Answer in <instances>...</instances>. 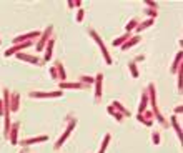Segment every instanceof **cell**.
<instances>
[{"instance_id":"1","label":"cell","mask_w":183,"mask_h":153,"mask_svg":"<svg viewBox=\"0 0 183 153\" xmlns=\"http://www.w3.org/2000/svg\"><path fill=\"white\" fill-rule=\"evenodd\" d=\"M90 33H92V37L95 38V42H97V44H98V47H100V49H102V53H103V57H105V62H107V63H112V58H110V57H108V52H107V49H105V45H103L102 38H100V37H98L95 32H90Z\"/></svg>"},{"instance_id":"2","label":"cell","mask_w":183,"mask_h":153,"mask_svg":"<svg viewBox=\"0 0 183 153\" xmlns=\"http://www.w3.org/2000/svg\"><path fill=\"white\" fill-rule=\"evenodd\" d=\"M102 98V73H98V76L95 78V100Z\"/></svg>"},{"instance_id":"3","label":"cell","mask_w":183,"mask_h":153,"mask_svg":"<svg viewBox=\"0 0 183 153\" xmlns=\"http://www.w3.org/2000/svg\"><path fill=\"white\" fill-rule=\"evenodd\" d=\"M73 127H75V120H72V123H70L68 127H67V130H65V133H63V135H62V138H60V140L55 143V148H59V146L62 145V143H63V141L67 140V137L70 135V132H72V128H73Z\"/></svg>"},{"instance_id":"4","label":"cell","mask_w":183,"mask_h":153,"mask_svg":"<svg viewBox=\"0 0 183 153\" xmlns=\"http://www.w3.org/2000/svg\"><path fill=\"white\" fill-rule=\"evenodd\" d=\"M30 97L33 98H42V97H62V92H49V93H42V92H32Z\"/></svg>"},{"instance_id":"5","label":"cell","mask_w":183,"mask_h":153,"mask_svg":"<svg viewBox=\"0 0 183 153\" xmlns=\"http://www.w3.org/2000/svg\"><path fill=\"white\" fill-rule=\"evenodd\" d=\"M37 35H38L37 32H32V33H25V35H22V37H15V38H13V42H15V44H20V42L27 40V38H33V37H37Z\"/></svg>"},{"instance_id":"6","label":"cell","mask_w":183,"mask_h":153,"mask_svg":"<svg viewBox=\"0 0 183 153\" xmlns=\"http://www.w3.org/2000/svg\"><path fill=\"white\" fill-rule=\"evenodd\" d=\"M138 42H140V37H133V38H130V42H125V44L122 45V49L127 50V49H130V47H133L135 44H138Z\"/></svg>"},{"instance_id":"7","label":"cell","mask_w":183,"mask_h":153,"mask_svg":"<svg viewBox=\"0 0 183 153\" xmlns=\"http://www.w3.org/2000/svg\"><path fill=\"white\" fill-rule=\"evenodd\" d=\"M50 32H52V25H50L49 28H47V33H43V35H42V40H40V44H38V47H37L38 50H42V49H43V44L47 42V37H49V33H50Z\"/></svg>"},{"instance_id":"8","label":"cell","mask_w":183,"mask_h":153,"mask_svg":"<svg viewBox=\"0 0 183 153\" xmlns=\"http://www.w3.org/2000/svg\"><path fill=\"white\" fill-rule=\"evenodd\" d=\"M47 140V137H38V138H32V140H23L22 145H30V143H37V141H43Z\"/></svg>"},{"instance_id":"9","label":"cell","mask_w":183,"mask_h":153,"mask_svg":"<svg viewBox=\"0 0 183 153\" xmlns=\"http://www.w3.org/2000/svg\"><path fill=\"white\" fill-rule=\"evenodd\" d=\"M18 58H23V60H27V62H33V63H37L38 58L37 57H28V55H23V53H17Z\"/></svg>"},{"instance_id":"10","label":"cell","mask_w":183,"mask_h":153,"mask_svg":"<svg viewBox=\"0 0 183 153\" xmlns=\"http://www.w3.org/2000/svg\"><path fill=\"white\" fill-rule=\"evenodd\" d=\"M180 60H181V52H178V55L175 57V62H173V67H171V72L175 73L176 68H178V63H180Z\"/></svg>"},{"instance_id":"11","label":"cell","mask_w":183,"mask_h":153,"mask_svg":"<svg viewBox=\"0 0 183 153\" xmlns=\"http://www.w3.org/2000/svg\"><path fill=\"white\" fill-rule=\"evenodd\" d=\"M152 23H153V18H148L147 22L140 23V27H137V30H138V32H140V30H145V28H147V27H150Z\"/></svg>"},{"instance_id":"12","label":"cell","mask_w":183,"mask_h":153,"mask_svg":"<svg viewBox=\"0 0 183 153\" xmlns=\"http://www.w3.org/2000/svg\"><path fill=\"white\" fill-rule=\"evenodd\" d=\"M127 38H128V33H125V35H122V37H118L117 40L113 42V45H123L125 42H127Z\"/></svg>"},{"instance_id":"13","label":"cell","mask_w":183,"mask_h":153,"mask_svg":"<svg viewBox=\"0 0 183 153\" xmlns=\"http://www.w3.org/2000/svg\"><path fill=\"white\" fill-rule=\"evenodd\" d=\"M52 47H54V38H50L49 42V47H47V53H45V60H49L52 57Z\"/></svg>"},{"instance_id":"14","label":"cell","mask_w":183,"mask_h":153,"mask_svg":"<svg viewBox=\"0 0 183 153\" xmlns=\"http://www.w3.org/2000/svg\"><path fill=\"white\" fill-rule=\"evenodd\" d=\"M17 132H18V123H15L12 128V143H17Z\"/></svg>"},{"instance_id":"15","label":"cell","mask_w":183,"mask_h":153,"mask_svg":"<svg viewBox=\"0 0 183 153\" xmlns=\"http://www.w3.org/2000/svg\"><path fill=\"white\" fill-rule=\"evenodd\" d=\"M130 70H132V75L135 76V78H138V70H137V65H135V62H130Z\"/></svg>"},{"instance_id":"16","label":"cell","mask_w":183,"mask_h":153,"mask_svg":"<svg viewBox=\"0 0 183 153\" xmlns=\"http://www.w3.org/2000/svg\"><path fill=\"white\" fill-rule=\"evenodd\" d=\"M55 68H57V70H59V72H60V78H62V80H63V78H65V72H63V67H62V63H59V62H57Z\"/></svg>"},{"instance_id":"17","label":"cell","mask_w":183,"mask_h":153,"mask_svg":"<svg viewBox=\"0 0 183 153\" xmlns=\"http://www.w3.org/2000/svg\"><path fill=\"white\" fill-rule=\"evenodd\" d=\"M171 122H173V127H175V130H176V133H178V138H180V137H181V128H180V125H176L175 117H171Z\"/></svg>"},{"instance_id":"18","label":"cell","mask_w":183,"mask_h":153,"mask_svg":"<svg viewBox=\"0 0 183 153\" xmlns=\"http://www.w3.org/2000/svg\"><path fill=\"white\" fill-rule=\"evenodd\" d=\"M108 141H110V135H107V137H105V140H103V145H102V150H100V153H103V151H105V148H107Z\"/></svg>"},{"instance_id":"19","label":"cell","mask_w":183,"mask_h":153,"mask_svg":"<svg viewBox=\"0 0 183 153\" xmlns=\"http://www.w3.org/2000/svg\"><path fill=\"white\" fill-rule=\"evenodd\" d=\"M62 87H70V88H80V83H62Z\"/></svg>"},{"instance_id":"20","label":"cell","mask_w":183,"mask_h":153,"mask_svg":"<svg viewBox=\"0 0 183 153\" xmlns=\"http://www.w3.org/2000/svg\"><path fill=\"white\" fill-rule=\"evenodd\" d=\"M137 23H138V20H137V18H133V20L127 25V30H132V28H135V25H137Z\"/></svg>"},{"instance_id":"21","label":"cell","mask_w":183,"mask_h":153,"mask_svg":"<svg viewBox=\"0 0 183 153\" xmlns=\"http://www.w3.org/2000/svg\"><path fill=\"white\" fill-rule=\"evenodd\" d=\"M113 107H117V108L120 110V112H123L125 115H128V112H127V110H125V108H123V107H122V105H120L118 102H113Z\"/></svg>"},{"instance_id":"22","label":"cell","mask_w":183,"mask_h":153,"mask_svg":"<svg viewBox=\"0 0 183 153\" xmlns=\"http://www.w3.org/2000/svg\"><path fill=\"white\" fill-rule=\"evenodd\" d=\"M158 141H160V137H158V133H153V143L158 145Z\"/></svg>"},{"instance_id":"23","label":"cell","mask_w":183,"mask_h":153,"mask_svg":"<svg viewBox=\"0 0 183 153\" xmlns=\"http://www.w3.org/2000/svg\"><path fill=\"white\" fill-rule=\"evenodd\" d=\"M83 18V10H78V15H77V22H82Z\"/></svg>"},{"instance_id":"24","label":"cell","mask_w":183,"mask_h":153,"mask_svg":"<svg viewBox=\"0 0 183 153\" xmlns=\"http://www.w3.org/2000/svg\"><path fill=\"white\" fill-rule=\"evenodd\" d=\"M82 80H83V82H88V83H92V82H93V78H92V76H83V78H82Z\"/></svg>"},{"instance_id":"25","label":"cell","mask_w":183,"mask_h":153,"mask_svg":"<svg viewBox=\"0 0 183 153\" xmlns=\"http://www.w3.org/2000/svg\"><path fill=\"white\" fill-rule=\"evenodd\" d=\"M147 5H148V7H153V8H155V7H157V3H155V2H150V0H147Z\"/></svg>"},{"instance_id":"26","label":"cell","mask_w":183,"mask_h":153,"mask_svg":"<svg viewBox=\"0 0 183 153\" xmlns=\"http://www.w3.org/2000/svg\"><path fill=\"white\" fill-rule=\"evenodd\" d=\"M52 76H54V78L57 80V72H55V68H52Z\"/></svg>"},{"instance_id":"27","label":"cell","mask_w":183,"mask_h":153,"mask_svg":"<svg viewBox=\"0 0 183 153\" xmlns=\"http://www.w3.org/2000/svg\"><path fill=\"white\" fill-rule=\"evenodd\" d=\"M147 13H148V15H152V17H155V15H157V13H155V12H153V10H148Z\"/></svg>"},{"instance_id":"28","label":"cell","mask_w":183,"mask_h":153,"mask_svg":"<svg viewBox=\"0 0 183 153\" xmlns=\"http://www.w3.org/2000/svg\"><path fill=\"white\" fill-rule=\"evenodd\" d=\"M175 113H181V107H176L175 108Z\"/></svg>"},{"instance_id":"29","label":"cell","mask_w":183,"mask_h":153,"mask_svg":"<svg viewBox=\"0 0 183 153\" xmlns=\"http://www.w3.org/2000/svg\"><path fill=\"white\" fill-rule=\"evenodd\" d=\"M0 115H3V110H2V102H0Z\"/></svg>"}]
</instances>
